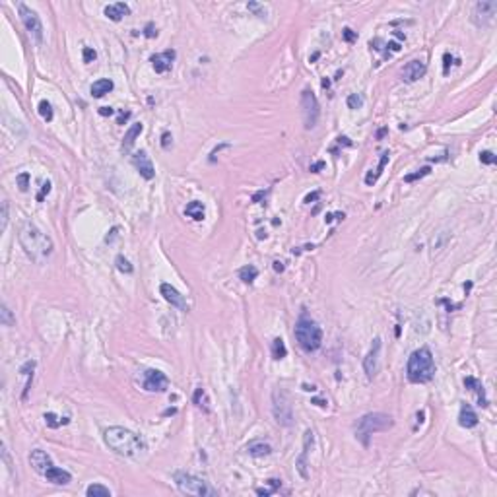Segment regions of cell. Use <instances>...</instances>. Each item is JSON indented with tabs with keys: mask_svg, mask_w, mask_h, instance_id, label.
<instances>
[{
	"mask_svg": "<svg viewBox=\"0 0 497 497\" xmlns=\"http://www.w3.org/2000/svg\"><path fill=\"white\" fill-rule=\"evenodd\" d=\"M18 239H20V245H22L24 253L33 262L41 264L53 255V249H55L53 239L31 221H22V225L18 229Z\"/></svg>",
	"mask_w": 497,
	"mask_h": 497,
	"instance_id": "1",
	"label": "cell"
},
{
	"mask_svg": "<svg viewBox=\"0 0 497 497\" xmlns=\"http://www.w3.org/2000/svg\"><path fill=\"white\" fill-rule=\"evenodd\" d=\"M103 441L115 454L124 456V458H136L146 450V443L136 433H132L130 429L118 427V426L107 427L103 431Z\"/></svg>",
	"mask_w": 497,
	"mask_h": 497,
	"instance_id": "2",
	"label": "cell"
},
{
	"mask_svg": "<svg viewBox=\"0 0 497 497\" xmlns=\"http://www.w3.org/2000/svg\"><path fill=\"white\" fill-rule=\"evenodd\" d=\"M406 375L412 383H427L433 379L435 375V361L433 355L427 348H420L416 350L410 357H408V365H406Z\"/></svg>",
	"mask_w": 497,
	"mask_h": 497,
	"instance_id": "3",
	"label": "cell"
},
{
	"mask_svg": "<svg viewBox=\"0 0 497 497\" xmlns=\"http://www.w3.org/2000/svg\"><path fill=\"white\" fill-rule=\"evenodd\" d=\"M394 426V420L388 416V414H383V412H373V414H365L359 422H357V427H355V435L357 439L363 443V445H369V437L377 431H387Z\"/></svg>",
	"mask_w": 497,
	"mask_h": 497,
	"instance_id": "4",
	"label": "cell"
},
{
	"mask_svg": "<svg viewBox=\"0 0 497 497\" xmlns=\"http://www.w3.org/2000/svg\"><path fill=\"white\" fill-rule=\"evenodd\" d=\"M293 334H295V340L299 342V346L305 352H315L323 344V331H321V327L315 321L307 319V317H301L297 321Z\"/></svg>",
	"mask_w": 497,
	"mask_h": 497,
	"instance_id": "5",
	"label": "cell"
},
{
	"mask_svg": "<svg viewBox=\"0 0 497 497\" xmlns=\"http://www.w3.org/2000/svg\"><path fill=\"white\" fill-rule=\"evenodd\" d=\"M173 480L177 484V488L183 492V494H189V496H200V497H212L218 496V492L214 488L208 486V482L192 476V474H187V472H175L173 474Z\"/></svg>",
	"mask_w": 497,
	"mask_h": 497,
	"instance_id": "6",
	"label": "cell"
},
{
	"mask_svg": "<svg viewBox=\"0 0 497 497\" xmlns=\"http://www.w3.org/2000/svg\"><path fill=\"white\" fill-rule=\"evenodd\" d=\"M301 109H303V124L307 130L315 128L321 117V107L319 101L315 97V94L311 90H303L301 92Z\"/></svg>",
	"mask_w": 497,
	"mask_h": 497,
	"instance_id": "7",
	"label": "cell"
},
{
	"mask_svg": "<svg viewBox=\"0 0 497 497\" xmlns=\"http://www.w3.org/2000/svg\"><path fill=\"white\" fill-rule=\"evenodd\" d=\"M272 402H274L272 410H274V418H276L278 424L285 426V427L293 426V412H291V404H289L287 394L284 390L276 388L274 394H272Z\"/></svg>",
	"mask_w": 497,
	"mask_h": 497,
	"instance_id": "8",
	"label": "cell"
},
{
	"mask_svg": "<svg viewBox=\"0 0 497 497\" xmlns=\"http://www.w3.org/2000/svg\"><path fill=\"white\" fill-rule=\"evenodd\" d=\"M18 12H20V18H22L25 29L33 35V39H35L37 43H41V41H43V24H41L37 12L31 10V8H27L25 4H18Z\"/></svg>",
	"mask_w": 497,
	"mask_h": 497,
	"instance_id": "9",
	"label": "cell"
},
{
	"mask_svg": "<svg viewBox=\"0 0 497 497\" xmlns=\"http://www.w3.org/2000/svg\"><path fill=\"white\" fill-rule=\"evenodd\" d=\"M142 387L148 392H164L169 387V379L158 369H148V371H144Z\"/></svg>",
	"mask_w": 497,
	"mask_h": 497,
	"instance_id": "10",
	"label": "cell"
},
{
	"mask_svg": "<svg viewBox=\"0 0 497 497\" xmlns=\"http://www.w3.org/2000/svg\"><path fill=\"white\" fill-rule=\"evenodd\" d=\"M379 354H381V338H375L373 340V346L369 350V354L365 355L363 359V369H365V375L367 379H373L377 369H379Z\"/></svg>",
	"mask_w": 497,
	"mask_h": 497,
	"instance_id": "11",
	"label": "cell"
},
{
	"mask_svg": "<svg viewBox=\"0 0 497 497\" xmlns=\"http://www.w3.org/2000/svg\"><path fill=\"white\" fill-rule=\"evenodd\" d=\"M29 464H31V468H33L37 474H41V476H45V472H47L49 468L55 466V464H53V458H51L45 450H41V449L31 450V454H29Z\"/></svg>",
	"mask_w": 497,
	"mask_h": 497,
	"instance_id": "12",
	"label": "cell"
},
{
	"mask_svg": "<svg viewBox=\"0 0 497 497\" xmlns=\"http://www.w3.org/2000/svg\"><path fill=\"white\" fill-rule=\"evenodd\" d=\"M497 12V2H478L474 6V22L478 25H486L494 20Z\"/></svg>",
	"mask_w": 497,
	"mask_h": 497,
	"instance_id": "13",
	"label": "cell"
},
{
	"mask_svg": "<svg viewBox=\"0 0 497 497\" xmlns=\"http://www.w3.org/2000/svg\"><path fill=\"white\" fill-rule=\"evenodd\" d=\"M160 293L164 295V299H166L167 303H171L173 307H177V309H181V311H189L187 299H185L171 284H162V285H160Z\"/></svg>",
	"mask_w": 497,
	"mask_h": 497,
	"instance_id": "14",
	"label": "cell"
},
{
	"mask_svg": "<svg viewBox=\"0 0 497 497\" xmlns=\"http://www.w3.org/2000/svg\"><path fill=\"white\" fill-rule=\"evenodd\" d=\"M132 164H134L136 171H138V173H140V175H142L146 181H152V179L156 177L154 166H152V162H150V158H148V154H146L144 150L132 156Z\"/></svg>",
	"mask_w": 497,
	"mask_h": 497,
	"instance_id": "15",
	"label": "cell"
},
{
	"mask_svg": "<svg viewBox=\"0 0 497 497\" xmlns=\"http://www.w3.org/2000/svg\"><path fill=\"white\" fill-rule=\"evenodd\" d=\"M175 56H177V53H175L173 49H169V51H164V53H160V55H154L150 58V62H152V66H154V70H156L158 74H166L167 70H171Z\"/></svg>",
	"mask_w": 497,
	"mask_h": 497,
	"instance_id": "16",
	"label": "cell"
},
{
	"mask_svg": "<svg viewBox=\"0 0 497 497\" xmlns=\"http://www.w3.org/2000/svg\"><path fill=\"white\" fill-rule=\"evenodd\" d=\"M426 72H427V66H426L424 60H410V62L404 66V70H402V78H404L406 82H416V80H420Z\"/></svg>",
	"mask_w": 497,
	"mask_h": 497,
	"instance_id": "17",
	"label": "cell"
},
{
	"mask_svg": "<svg viewBox=\"0 0 497 497\" xmlns=\"http://www.w3.org/2000/svg\"><path fill=\"white\" fill-rule=\"evenodd\" d=\"M45 478H47V482H51V484H55V486H68V484L72 482V474H70L68 470L58 468V466L49 468V470L45 472Z\"/></svg>",
	"mask_w": 497,
	"mask_h": 497,
	"instance_id": "18",
	"label": "cell"
},
{
	"mask_svg": "<svg viewBox=\"0 0 497 497\" xmlns=\"http://www.w3.org/2000/svg\"><path fill=\"white\" fill-rule=\"evenodd\" d=\"M130 14V8H128V4H124V2H115V4H109V6H105V16L113 20V22H120L124 16H128Z\"/></svg>",
	"mask_w": 497,
	"mask_h": 497,
	"instance_id": "19",
	"label": "cell"
},
{
	"mask_svg": "<svg viewBox=\"0 0 497 497\" xmlns=\"http://www.w3.org/2000/svg\"><path fill=\"white\" fill-rule=\"evenodd\" d=\"M142 130H144V124H142V122H134V124L126 130V134H124V138H122V150H124V152H130V148L134 146V142H136V138L140 136Z\"/></svg>",
	"mask_w": 497,
	"mask_h": 497,
	"instance_id": "20",
	"label": "cell"
},
{
	"mask_svg": "<svg viewBox=\"0 0 497 497\" xmlns=\"http://www.w3.org/2000/svg\"><path fill=\"white\" fill-rule=\"evenodd\" d=\"M458 424H460L462 427H466V429H470V427H474V426L478 424V416H476V412H474L468 404H462V406H460Z\"/></svg>",
	"mask_w": 497,
	"mask_h": 497,
	"instance_id": "21",
	"label": "cell"
},
{
	"mask_svg": "<svg viewBox=\"0 0 497 497\" xmlns=\"http://www.w3.org/2000/svg\"><path fill=\"white\" fill-rule=\"evenodd\" d=\"M113 88H115V84H113V80H109V78L97 80V82L92 84V95H94V97H103V95L109 94Z\"/></svg>",
	"mask_w": 497,
	"mask_h": 497,
	"instance_id": "22",
	"label": "cell"
},
{
	"mask_svg": "<svg viewBox=\"0 0 497 497\" xmlns=\"http://www.w3.org/2000/svg\"><path fill=\"white\" fill-rule=\"evenodd\" d=\"M247 452L251 456H268L272 452V447L264 441H253L247 445Z\"/></svg>",
	"mask_w": 497,
	"mask_h": 497,
	"instance_id": "23",
	"label": "cell"
},
{
	"mask_svg": "<svg viewBox=\"0 0 497 497\" xmlns=\"http://www.w3.org/2000/svg\"><path fill=\"white\" fill-rule=\"evenodd\" d=\"M388 160H390V154L388 152H383L381 154V162H379V166H377V169H375V173H367L365 175V185H375L377 183V179L383 175V169H385V166L388 164Z\"/></svg>",
	"mask_w": 497,
	"mask_h": 497,
	"instance_id": "24",
	"label": "cell"
},
{
	"mask_svg": "<svg viewBox=\"0 0 497 497\" xmlns=\"http://www.w3.org/2000/svg\"><path fill=\"white\" fill-rule=\"evenodd\" d=\"M185 214H187L189 218H192L194 221H202L204 220V204L198 202V200H192V202L187 204Z\"/></svg>",
	"mask_w": 497,
	"mask_h": 497,
	"instance_id": "25",
	"label": "cell"
},
{
	"mask_svg": "<svg viewBox=\"0 0 497 497\" xmlns=\"http://www.w3.org/2000/svg\"><path fill=\"white\" fill-rule=\"evenodd\" d=\"M464 385L470 388V390H474V392L478 394V398H480V406H488V400H486V392H484V387H482V383H480L478 379H474V377H466V379H464Z\"/></svg>",
	"mask_w": 497,
	"mask_h": 497,
	"instance_id": "26",
	"label": "cell"
},
{
	"mask_svg": "<svg viewBox=\"0 0 497 497\" xmlns=\"http://www.w3.org/2000/svg\"><path fill=\"white\" fill-rule=\"evenodd\" d=\"M86 496L88 497H111V490L109 488H105V486H101V484H92V486H88Z\"/></svg>",
	"mask_w": 497,
	"mask_h": 497,
	"instance_id": "27",
	"label": "cell"
},
{
	"mask_svg": "<svg viewBox=\"0 0 497 497\" xmlns=\"http://www.w3.org/2000/svg\"><path fill=\"white\" fill-rule=\"evenodd\" d=\"M259 276V270H257V266H253V264H249V266H243L241 270H239V278L245 282V284H253L255 280Z\"/></svg>",
	"mask_w": 497,
	"mask_h": 497,
	"instance_id": "28",
	"label": "cell"
},
{
	"mask_svg": "<svg viewBox=\"0 0 497 497\" xmlns=\"http://www.w3.org/2000/svg\"><path fill=\"white\" fill-rule=\"evenodd\" d=\"M192 400H194V404L198 406V408H202L204 412H208L210 408H208V398H206V390L202 387H198L194 390V396H192Z\"/></svg>",
	"mask_w": 497,
	"mask_h": 497,
	"instance_id": "29",
	"label": "cell"
},
{
	"mask_svg": "<svg viewBox=\"0 0 497 497\" xmlns=\"http://www.w3.org/2000/svg\"><path fill=\"white\" fill-rule=\"evenodd\" d=\"M68 422H70L68 418H58V416H55L53 412L45 414V424H47L49 427H53V429H56V427H60V426H66Z\"/></svg>",
	"mask_w": 497,
	"mask_h": 497,
	"instance_id": "30",
	"label": "cell"
},
{
	"mask_svg": "<svg viewBox=\"0 0 497 497\" xmlns=\"http://www.w3.org/2000/svg\"><path fill=\"white\" fill-rule=\"evenodd\" d=\"M285 354H287V350H285L284 340H282V338H276V340L272 342V355H274V359H284Z\"/></svg>",
	"mask_w": 497,
	"mask_h": 497,
	"instance_id": "31",
	"label": "cell"
},
{
	"mask_svg": "<svg viewBox=\"0 0 497 497\" xmlns=\"http://www.w3.org/2000/svg\"><path fill=\"white\" fill-rule=\"evenodd\" d=\"M0 323H2L4 327H12V325L16 323V319L12 317V311L6 307V303L0 305Z\"/></svg>",
	"mask_w": 497,
	"mask_h": 497,
	"instance_id": "32",
	"label": "cell"
},
{
	"mask_svg": "<svg viewBox=\"0 0 497 497\" xmlns=\"http://www.w3.org/2000/svg\"><path fill=\"white\" fill-rule=\"evenodd\" d=\"M39 115L43 117V120H47V122H51L53 120V107H51V103L49 101H41L39 103Z\"/></svg>",
	"mask_w": 497,
	"mask_h": 497,
	"instance_id": "33",
	"label": "cell"
},
{
	"mask_svg": "<svg viewBox=\"0 0 497 497\" xmlns=\"http://www.w3.org/2000/svg\"><path fill=\"white\" fill-rule=\"evenodd\" d=\"M429 167H422V169H418L416 173H410V175H406L404 177V183H414V181H418V179H422V177H426V175H429Z\"/></svg>",
	"mask_w": 497,
	"mask_h": 497,
	"instance_id": "34",
	"label": "cell"
},
{
	"mask_svg": "<svg viewBox=\"0 0 497 497\" xmlns=\"http://www.w3.org/2000/svg\"><path fill=\"white\" fill-rule=\"evenodd\" d=\"M115 264H117V268H118L120 272H124V274H132V266H130V262H128L122 255H118V257H117Z\"/></svg>",
	"mask_w": 497,
	"mask_h": 497,
	"instance_id": "35",
	"label": "cell"
},
{
	"mask_svg": "<svg viewBox=\"0 0 497 497\" xmlns=\"http://www.w3.org/2000/svg\"><path fill=\"white\" fill-rule=\"evenodd\" d=\"M363 105V97L361 95H357V94H350L348 95V107L350 109H359Z\"/></svg>",
	"mask_w": 497,
	"mask_h": 497,
	"instance_id": "36",
	"label": "cell"
},
{
	"mask_svg": "<svg viewBox=\"0 0 497 497\" xmlns=\"http://www.w3.org/2000/svg\"><path fill=\"white\" fill-rule=\"evenodd\" d=\"M268 484H270V488H268V490H260V488H259V490H257V494H259V496H270V494H274L278 488L282 486V484H280V480H268Z\"/></svg>",
	"mask_w": 497,
	"mask_h": 497,
	"instance_id": "37",
	"label": "cell"
},
{
	"mask_svg": "<svg viewBox=\"0 0 497 497\" xmlns=\"http://www.w3.org/2000/svg\"><path fill=\"white\" fill-rule=\"evenodd\" d=\"M16 181H18L20 190H27V189H29V173H20V175L16 177Z\"/></svg>",
	"mask_w": 497,
	"mask_h": 497,
	"instance_id": "38",
	"label": "cell"
},
{
	"mask_svg": "<svg viewBox=\"0 0 497 497\" xmlns=\"http://www.w3.org/2000/svg\"><path fill=\"white\" fill-rule=\"evenodd\" d=\"M247 8H249V10H253V12H255L257 16H260V18H264V16H266V8H264V6H260V4H257V2H249V4H247Z\"/></svg>",
	"mask_w": 497,
	"mask_h": 497,
	"instance_id": "39",
	"label": "cell"
},
{
	"mask_svg": "<svg viewBox=\"0 0 497 497\" xmlns=\"http://www.w3.org/2000/svg\"><path fill=\"white\" fill-rule=\"evenodd\" d=\"M6 225H8V200L2 202V223H0V229L4 231Z\"/></svg>",
	"mask_w": 497,
	"mask_h": 497,
	"instance_id": "40",
	"label": "cell"
},
{
	"mask_svg": "<svg viewBox=\"0 0 497 497\" xmlns=\"http://www.w3.org/2000/svg\"><path fill=\"white\" fill-rule=\"evenodd\" d=\"M480 160H482V164H488V166H492V164L496 162V156H494L492 152H482V154H480Z\"/></svg>",
	"mask_w": 497,
	"mask_h": 497,
	"instance_id": "41",
	"label": "cell"
},
{
	"mask_svg": "<svg viewBox=\"0 0 497 497\" xmlns=\"http://www.w3.org/2000/svg\"><path fill=\"white\" fill-rule=\"evenodd\" d=\"M95 56L97 55H95V51L92 47H84V62H92Z\"/></svg>",
	"mask_w": 497,
	"mask_h": 497,
	"instance_id": "42",
	"label": "cell"
},
{
	"mask_svg": "<svg viewBox=\"0 0 497 497\" xmlns=\"http://www.w3.org/2000/svg\"><path fill=\"white\" fill-rule=\"evenodd\" d=\"M342 35H344V39H346L348 43H352V41H355V39H357V35H355V33H354V31L350 29V27H346Z\"/></svg>",
	"mask_w": 497,
	"mask_h": 497,
	"instance_id": "43",
	"label": "cell"
},
{
	"mask_svg": "<svg viewBox=\"0 0 497 497\" xmlns=\"http://www.w3.org/2000/svg\"><path fill=\"white\" fill-rule=\"evenodd\" d=\"M49 190H51V183L47 181V183H43V189H41V192L37 194V200L41 202V200L45 198V194H49Z\"/></svg>",
	"mask_w": 497,
	"mask_h": 497,
	"instance_id": "44",
	"label": "cell"
},
{
	"mask_svg": "<svg viewBox=\"0 0 497 497\" xmlns=\"http://www.w3.org/2000/svg\"><path fill=\"white\" fill-rule=\"evenodd\" d=\"M128 118H130V111H122V113H120V115H118V118H117V122H118V124H122V122H126V120H128Z\"/></svg>",
	"mask_w": 497,
	"mask_h": 497,
	"instance_id": "45",
	"label": "cell"
},
{
	"mask_svg": "<svg viewBox=\"0 0 497 497\" xmlns=\"http://www.w3.org/2000/svg\"><path fill=\"white\" fill-rule=\"evenodd\" d=\"M443 60H445V64H443V72H445V74H447V72H449V64H450V60H452V56H450V55H449V53H447V55L443 56Z\"/></svg>",
	"mask_w": 497,
	"mask_h": 497,
	"instance_id": "46",
	"label": "cell"
},
{
	"mask_svg": "<svg viewBox=\"0 0 497 497\" xmlns=\"http://www.w3.org/2000/svg\"><path fill=\"white\" fill-rule=\"evenodd\" d=\"M169 142H171V134H169V132H164V136H162V146H164V148H169Z\"/></svg>",
	"mask_w": 497,
	"mask_h": 497,
	"instance_id": "47",
	"label": "cell"
},
{
	"mask_svg": "<svg viewBox=\"0 0 497 497\" xmlns=\"http://www.w3.org/2000/svg\"><path fill=\"white\" fill-rule=\"evenodd\" d=\"M154 35H158V31H154V25L148 24L146 25V37H154Z\"/></svg>",
	"mask_w": 497,
	"mask_h": 497,
	"instance_id": "48",
	"label": "cell"
},
{
	"mask_svg": "<svg viewBox=\"0 0 497 497\" xmlns=\"http://www.w3.org/2000/svg\"><path fill=\"white\" fill-rule=\"evenodd\" d=\"M99 115H103V117L113 115V109H111V107H99Z\"/></svg>",
	"mask_w": 497,
	"mask_h": 497,
	"instance_id": "49",
	"label": "cell"
},
{
	"mask_svg": "<svg viewBox=\"0 0 497 497\" xmlns=\"http://www.w3.org/2000/svg\"><path fill=\"white\" fill-rule=\"evenodd\" d=\"M321 196V192H313V194H309L307 198H305V202H311V200H317Z\"/></svg>",
	"mask_w": 497,
	"mask_h": 497,
	"instance_id": "50",
	"label": "cell"
},
{
	"mask_svg": "<svg viewBox=\"0 0 497 497\" xmlns=\"http://www.w3.org/2000/svg\"><path fill=\"white\" fill-rule=\"evenodd\" d=\"M323 166H325V164H323V162H319V164L311 166V171H313V173H317V171H319V169H321V167H323Z\"/></svg>",
	"mask_w": 497,
	"mask_h": 497,
	"instance_id": "51",
	"label": "cell"
},
{
	"mask_svg": "<svg viewBox=\"0 0 497 497\" xmlns=\"http://www.w3.org/2000/svg\"><path fill=\"white\" fill-rule=\"evenodd\" d=\"M274 270H278V272H282V270H284V266H282V262H274Z\"/></svg>",
	"mask_w": 497,
	"mask_h": 497,
	"instance_id": "52",
	"label": "cell"
}]
</instances>
